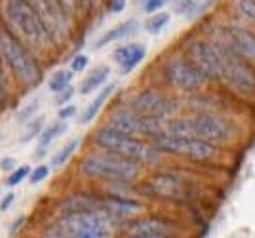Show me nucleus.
Returning a JSON list of instances; mask_svg holds the SVG:
<instances>
[{
	"label": "nucleus",
	"instance_id": "f257e3e1",
	"mask_svg": "<svg viewBox=\"0 0 255 238\" xmlns=\"http://www.w3.org/2000/svg\"><path fill=\"white\" fill-rule=\"evenodd\" d=\"M0 23L17 36L40 61L53 57L57 44L38 13L25 0H0Z\"/></svg>",
	"mask_w": 255,
	"mask_h": 238
},
{
	"label": "nucleus",
	"instance_id": "f03ea898",
	"mask_svg": "<svg viewBox=\"0 0 255 238\" xmlns=\"http://www.w3.org/2000/svg\"><path fill=\"white\" fill-rule=\"evenodd\" d=\"M164 130L177 133V135H189L212 143L215 147H227L238 139V126L231 117L223 113H189V115H177L175 119L164 124Z\"/></svg>",
	"mask_w": 255,
	"mask_h": 238
},
{
	"label": "nucleus",
	"instance_id": "7ed1b4c3",
	"mask_svg": "<svg viewBox=\"0 0 255 238\" xmlns=\"http://www.w3.org/2000/svg\"><path fill=\"white\" fill-rule=\"evenodd\" d=\"M78 172L86 179L101 185L111 183H139L145 175V168L137 162L122 158L115 152L92 147L78 160Z\"/></svg>",
	"mask_w": 255,
	"mask_h": 238
},
{
	"label": "nucleus",
	"instance_id": "20e7f679",
	"mask_svg": "<svg viewBox=\"0 0 255 238\" xmlns=\"http://www.w3.org/2000/svg\"><path fill=\"white\" fill-rule=\"evenodd\" d=\"M92 147L115 152L122 158L141 164L145 170L147 168H160L166 160V156L150 143V139L115 130V128L105 126V124H101L92 133Z\"/></svg>",
	"mask_w": 255,
	"mask_h": 238
},
{
	"label": "nucleus",
	"instance_id": "39448f33",
	"mask_svg": "<svg viewBox=\"0 0 255 238\" xmlns=\"http://www.w3.org/2000/svg\"><path fill=\"white\" fill-rule=\"evenodd\" d=\"M0 61L6 67L11 82L21 90H34L42 82V61L25 44L0 23Z\"/></svg>",
	"mask_w": 255,
	"mask_h": 238
},
{
	"label": "nucleus",
	"instance_id": "423d86ee",
	"mask_svg": "<svg viewBox=\"0 0 255 238\" xmlns=\"http://www.w3.org/2000/svg\"><path fill=\"white\" fill-rule=\"evenodd\" d=\"M120 229L117 221L101 210L75 212L57 216L44 229L40 238H117Z\"/></svg>",
	"mask_w": 255,
	"mask_h": 238
},
{
	"label": "nucleus",
	"instance_id": "0eeeda50",
	"mask_svg": "<svg viewBox=\"0 0 255 238\" xmlns=\"http://www.w3.org/2000/svg\"><path fill=\"white\" fill-rule=\"evenodd\" d=\"M139 191L141 196H150L173 204H187L198 196V183L183 172L160 166L149 175L141 177Z\"/></svg>",
	"mask_w": 255,
	"mask_h": 238
},
{
	"label": "nucleus",
	"instance_id": "6e6552de",
	"mask_svg": "<svg viewBox=\"0 0 255 238\" xmlns=\"http://www.w3.org/2000/svg\"><path fill=\"white\" fill-rule=\"evenodd\" d=\"M150 143L164 156L179 158L191 164H215L221 156V149L208 141L189 137V135H177L164 128L150 137Z\"/></svg>",
	"mask_w": 255,
	"mask_h": 238
},
{
	"label": "nucleus",
	"instance_id": "1a4fd4ad",
	"mask_svg": "<svg viewBox=\"0 0 255 238\" xmlns=\"http://www.w3.org/2000/svg\"><path fill=\"white\" fill-rule=\"evenodd\" d=\"M217 44V42H215ZM219 46V80L238 98L255 96V63Z\"/></svg>",
	"mask_w": 255,
	"mask_h": 238
},
{
	"label": "nucleus",
	"instance_id": "9d476101",
	"mask_svg": "<svg viewBox=\"0 0 255 238\" xmlns=\"http://www.w3.org/2000/svg\"><path fill=\"white\" fill-rule=\"evenodd\" d=\"M135 113L147 117V119L158 120L162 124L170 122L181 113V101L173 98L164 88L145 86L137 90L131 98L126 101Z\"/></svg>",
	"mask_w": 255,
	"mask_h": 238
},
{
	"label": "nucleus",
	"instance_id": "9b49d317",
	"mask_svg": "<svg viewBox=\"0 0 255 238\" xmlns=\"http://www.w3.org/2000/svg\"><path fill=\"white\" fill-rule=\"evenodd\" d=\"M162 78H164L166 86L170 90L185 94V96L198 94L208 84L206 76L185 55H171V57H168L164 61V65H162Z\"/></svg>",
	"mask_w": 255,
	"mask_h": 238
},
{
	"label": "nucleus",
	"instance_id": "f8f14e48",
	"mask_svg": "<svg viewBox=\"0 0 255 238\" xmlns=\"http://www.w3.org/2000/svg\"><path fill=\"white\" fill-rule=\"evenodd\" d=\"M103 124L115 128V130L126 131V133H131V135H137V137H145V139H150L156 131H160L164 128V124L158 122V120L147 119V117L135 113L133 109L128 105L126 101L117 105L113 111H109V115H107V119Z\"/></svg>",
	"mask_w": 255,
	"mask_h": 238
},
{
	"label": "nucleus",
	"instance_id": "ddd939ff",
	"mask_svg": "<svg viewBox=\"0 0 255 238\" xmlns=\"http://www.w3.org/2000/svg\"><path fill=\"white\" fill-rule=\"evenodd\" d=\"M210 40L221 44L229 52L255 63V33L236 23H221Z\"/></svg>",
	"mask_w": 255,
	"mask_h": 238
},
{
	"label": "nucleus",
	"instance_id": "4468645a",
	"mask_svg": "<svg viewBox=\"0 0 255 238\" xmlns=\"http://www.w3.org/2000/svg\"><path fill=\"white\" fill-rule=\"evenodd\" d=\"M32 10L38 13V17L44 21L46 29L53 36L55 44H65L71 38L73 33V21L71 17L65 13V10L59 6L57 0H25Z\"/></svg>",
	"mask_w": 255,
	"mask_h": 238
},
{
	"label": "nucleus",
	"instance_id": "2eb2a0df",
	"mask_svg": "<svg viewBox=\"0 0 255 238\" xmlns=\"http://www.w3.org/2000/svg\"><path fill=\"white\" fill-rule=\"evenodd\" d=\"M185 57L196 65L208 82L219 80V46L210 38H192L185 46Z\"/></svg>",
	"mask_w": 255,
	"mask_h": 238
},
{
	"label": "nucleus",
	"instance_id": "dca6fc26",
	"mask_svg": "<svg viewBox=\"0 0 255 238\" xmlns=\"http://www.w3.org/2000/svg\"><path fill=\"white\" fill-rule=\"evenodd\" d=\"M124 238H177L179 227L160 216H139L124 225Z\"/></svg>",
	"mask_w": 255,
	"mask_h": 238
},
{
	"label": "nucleus",
	"instance_id": "f3484780",
	"mask_svg": "<svg viewBox=\"0 0 255 238\" xmlns=\"http://www.w3.org/2000/svg\"><path fill=\"white\" fill-rule=\"evenodd\" d=\"M101 195V212H105L111 219H115L120 227L143 216L147 204L141 200V196H120V195Z\"/></svg>",
	"mask_w": 255,
	"mask_h": 238
},
{
	"label": "nucleus",
	"instance_id": "a211bd4d",
	"mask_svg": "<svg viewBox=\"0 0 255 238\" xmlns=\"http://www.w3.org/2000/svg\"><path fill=\"white\" fill-rule=\"evenodd\" d=\"M147 57V46L141 42H124L118 44L113 50L111 59L118 67L120 75H129L137 69Z\"/></svg>",
	"mask_w": 255,
	"mask_h": 238
},
{
	"label": "nucleus",
	"instance_id": "6ab92c4d",
	"mask_svg": "<svg viewBox=\"0 0 255 238\" xmlns=\"http://www.w3.org/2000/svg\"><path fill=\"white\" fill-rule=\"evenodd\" d=\"M117 90H118L117 80H109L101 90H97V96L92 99V101L84 107V111L80 113L78 124H80V126H88L90 122H94V120L101 115V111L105 109V105L109 103V99L117 94Z\"/></svg>",
	"mask_w": 255,
	"mask_h": 238
},
{
	"label": "nucleus",
	"instance_id": "aec40b11",
	"mask_svg": "<svg viewBox=\"0 0 255 238\" xmlns=\"http://www.w3.org/2000/svg\"><path fill=\"white\" fill-rule=\"evenodd\" d=\"M137 27H139L137 19H126V21H120L117 25H113L111 29H107L105 33L94 42V50H101V48H105L109 44L124 42V40L131 38L133 34L137 33Z\"/></svg>",
	"mask_w": 255,
	"mask_h": 238
},
{
	"label": "nucleus",
	"instance_id": "412c9836",
	"mask_svg": "<svg viewBox=\"0 0 255 238\" xmlns=\"http://www.w3.org/2000/svg\"><path fill=\"white\" fill-rule=\"evenodd\" d=\"M109 78H111V67L109 65H97L96 69H92L86 78L80 82V86H78V94L80 96H90V94H94L97 90H101V88L105 86L107 82H109Z\"/></svg>",
	"mask_w": 255,
	"mask_h": 238
},
{
	"label": "nucleus",
	"instance_id": "4be33fe9",
	"mask_svg": "<svg viewBox=\"0 0 255 238\" xmlns=\"http://www.w3.org/2000/svg\"><path fill=\"white\" fill-rule=\"evenodd\" d=\"M82 137L80 135H75L73 139H69L67 143H65L63 147H59L57 151L53 152V156L50 158V168L52 170H59V168H63L65 164L69 162L73 156H75L76 152H78V149L82 147Z\"/></svg>",
	"mask_w": 255,
	"mask_h": 238
},
{
	"label": "nucleus",
	"instance_id": "5701e85b",
	"mask_svg": "<svg viewBox=\"0 0 255 238\" xmlns=\"http://www.w3.org/2000/svg\"><path fill=\"white\" fill-rule=\"evenodd\" d=\"M69 130V124L67 122H61V120H55V122H50L46 124L40 131V135L36 137V147L38 149H50L53 141H57L65 131Z\"/></svg>",
	"mask_w": 255,
	"mask_h": 238
},
{
	"label": "nucleus",
	"instance_id": "b1692460",
	"mask_svg": "<svg viewBox=\"0 0 255 238\" xmlns=\"http://www.w3.org/2000/svg\"><path fill=\"white\" fill-rule=\"evenodd\" d=\"M73 80H75V73H73L71 69H57V71L48 78L46 88H48V92H50L52 96H55V94H59L61 90L71 86Z\"/></svg>",
	"mask_w": 255,
	"mask_h": 238
},
{
	"label": "nucleus",
	"instance_id": "393cba45",
	"mask_svg": "<svg viewBox=\"0 0 255 238\" xmlns=\"http://www.w3.org/2000/svg\"><path fill=\"white\" fill-rule=\"evenodd\" d=\"M171 21V13L170 11H156V13H150L145 21V31L150 36H158L160 33H164L168 29V25Z\"/></svg>",
	"mask_w": 255,
	"mask_h": 238
},
{
	"label": "nucleus",
	"instance_id": "a878e982",
	"mask_svg": "<svg viewBox=\"0 0 255 238\" xmlns=\"http://www.w3.org/2000/svg\"><path fill=\"white\" fill-rule=\"evenodd\" d=\"M46 126V117L44 115H36L34 119H31L25 126H23V131L19 135V143L21 145H27L31 141H36V137L40 135L42 128Z\"/></svg>",
	"mask_w": 255,
	"mask_h": 238
},
{
	"label": "nucleus",
	"instance_id": "bb28decb",
	"mask_svg": "<svg viewBox=\"0 0 255 238\" xmlns=\"http://www.w3.org/2000/svg\"><path fill=\"white\" fill-rule=\"evenodd\" d=\"M40 107H42V103H40V99L38 98L27 101V103H25V105L15 113V124H17V126H25L29 120L34 119V117L38 115Z\"/></svg>",
	"mask_w": 255,
	"mask_h": 238
},
{
	"label": "nucleus",
	"instance_id": "cd10ccee",
	"mask_svg": "<svg viewBox=\"0 0 255 238\" xmlns=\"http://www.w3.org/2000/svg\"><path fill=\"white\" fill-rule=\"evenodd\" d=\"M173 4H175V10L173 11H175L177 15L187 17V19H192L194 15H198L204 6L202 0H177V2H173Z\"/></svg>",
	"mask_w": 255,
	"mask_h": 238
},
{
	"label": "nucleus",
	"instance_id": "c85d7f7f",
	"mask_svg": "<svg viewBox=\"0 0 255 238\" xmlns=\"http://www.w3.org/2000/svg\"><path fill=\"white\" fill-rule=\"evenodd\" d=\"M29 173H31V166H29V164L17 166L15 170H11V172L6 175L4 185H6V187H17V185H21L23 181L29 177Z\"/></svg>",
	"mask_w": 255,
	"mask_h": 238
},
{
	"label": "nucleus",
	"instance_id": "c756f323",
	"mask_svg": "<svg viewBox=\"0 0 255 238\" xmlns=\"http://www.w3.org/2000/svg\"><path fill=\"white\" fill-rule=\"evenodd\" d=\"M50 172H52V168H50V164L48 162H40L38 166H34L31 168V173H29V183L31 185H40L42 181H46L48 177H50Z\"/></svg>",
	"mask_w": 255,
	"mask_h": 238
},
{
	"label": "nucleus",
	"instance_id": "7c9ffc66",
	"mask_svg": "<svg viewBox=\"0 0 255 238\" xmlns=\"http://www.w3.org/2000/svg\"><path fill=\"white\" fill-rule=\"evenodd\" d=\"M90 65V55L84 54V52H78L71 57V61H69V69L73 71V73H84L86 69Z\"/></svg>",
	"mask_w": 255,
	"mask_h": 238
},
{
	"label": "nucleus",
	"instance_id": "2f4dec72",
	"mask_svg": "<svg viewBox=\"0 0 255 238\" xmlns=\"http://www.w3.org/2000/svg\"><path fill=\"white\" fill-rule=\"evenodd\" d=\"M75 94H76V88H75V84H71L69 88H65V90H61L59 94H55V96H53V105L59 109V107H63V105L73 103Z\"/></svg>",
	"mask_w": 255,
	"mask_h": 238
},
{
	"label": "nucleus",
	"instance_id": "473e14b6",
	"mask_svg": "<svg viewBox=\"0 0 255 238\" xmlns=\"http://www.w3.org/2000/svg\"><path fill=\"white\" fill-rule=\"evenodd\" d=\"M171 0H143V4H141V10L145 11L147 15L150 13H156V11H162L168 4H170Z\"/></svg>",
	"mask_w": 255,
	"mask_h": 238
},
{
	"label": "nucleus",
	"instance_id": "72a5a7b5",
	"mask_svg": "<svg viewBox=\"0 0 255 238\" xmlns=\"http://www.w3.org/2000/svg\"><path fill=\"white\" fill-rule=\"evenodd\" d=\"M238 11L248 21L255 23V0H238Z\"/></svg>",
	"mask_w": 255,
	"mask_h": 238
},
{
	"label": "nucleus",
	"instance_id": "f704fd0d",
	"mask_svg": "<svg viewBox=\"0 0 255 238\" xmlns=\"http://www.w3.org/2000/svg\"><path fill=\"white\" fill-rule=\"evenodd\" d=\"M76 113H78V107H76L75 103L63 105V107L57 109V120H61V122H69L71 119H76Z\"/></svg>",
	"mask_w": 255,
	"mask_h": 238
},
{
	"label": "nucleus",
	"instance_id": "c9c22d12",
	"mask_svg": "<svg viewBox=\"0 0 255 238\" xmlns=\"http://www.w3.org/2000/svg\"><path fill=\"white\" fill-rule=\"evenodd\" d=\"M57 2L65 10V13L71 17V21H75L78 17V0H57Z\"/></svg>",
	"mask_w": 255,
	"mask_h": 238
},
{
	"label": "nucleus",
	"instance_id": "e433bc0d",
	"mask_svg": "<svg viewBox=\"0 0 255 238\" xmlns=\"http://www.w3.org/2000/svg\"><path fill=\"white\" fill-rule=\"evenodd\" d=\"M103 0H78V15L80 13H94L101 6Z\"/></svg>",
	"mask_w": 255,
	"mask_h": 238
},
{
	"label": "nucleus",
	"instance_id": "4c0bfd02",
	"mask_svg": "<svg viewBox=\"0 0 255 238\" xmlns=\"http://www.w3.org/2000/svg\"><path fill=\"white\" fill-rule=\"evenodd\" d=\"M25 225H27V216L15 217V219L10 223V227H8V237H10V238L17 237V235H19V231H21Z\"/></svg>",
	"mask_w": 255,
	"mask_h": 238
},
{
	"label": "nucleus",
	"instance_id": "58836bf2",
	"mask_svg": "<svg viewBox=\"0 0 255 238\" xmlns=\"http://www.w3.org/2000/svg\"><path fill=\"white\" fill-rule=\"evenodd\" d=\"M17 168V162H15V158L13 156H4V158H0V172H4L6 175L11 172V170H15Z\"/></svg>",
	"mask_w": 255,
	"mask_h": 238
},
{
	"label": "nucleus",
	"instance_id": "ea45409f",
	"mask_svg": "<svg viewBox=\"0 0 255 238\" xmlns=\"http://www.w3.org/2000/svg\"><path fill=\"white\" fill-rule=\"evenodd\" d=\"M13 202H15V193L13 191L6 193V195L0 198V212H8Z\"/></svg>",
	"mask_w": 255,
	"mask_h": 238
},
{
	"label": "nucleus",
	"instance_id": "a19ab883",
	"mask_svg": "<svg viewBox=\"0 0 255 238\" xmlns=\"http://www.w3.org/2000/svg\"><path fill=\"white\" fill-rule=\"evenodd\" d=\"M128 6V0H111V4H109V11L111 13H122V11L126 10Z\"/></svg>",
	"mask_w": 255,
	"mask_h": 238
},
{
	"label": "nucleus",
	"instance_id": "79ce46f5",
	"mask_svg": "<svg viewBox=\"0 0 255 238\" xmlns=\"http://www.w3.org/2000/svg\"><path fill=\"white\" fill-rule=\"evenodd\" d=\"M133 2H135V4H139V6H141V4H143V0H133Z\"/></svg>",
	"mask_w": 255,
	"mask_h": 238
},
{
	"label": "nucleus",
	"instance_id": "37998d69",
	"mask_svg": "<svg viewBox=\"0 0 255 238\" xmlns=\"http://www.w3.org/2000/svg\"><path fill=\"white\" fill-rule=\"evenodd\" d=\"M0 139H2V133H0Z\"/></svg>",
	"mask_w": 255,
	"mask_h": 238
},
{
	"label": "nucleus",
	"instance_id": "c03bdc74",
	"mask_svg": "<svg viewBox=\"0 0 255 238\" xmlns=\"http://www.w3.org/2000/svg\"><path fill=\"white\" fill-rule=\"evenodd\" d=\"M171 2H177V0H171Z\"/></svg>",
	"mask_w": 255,
	"mask_h": 238
}]
</instances>
